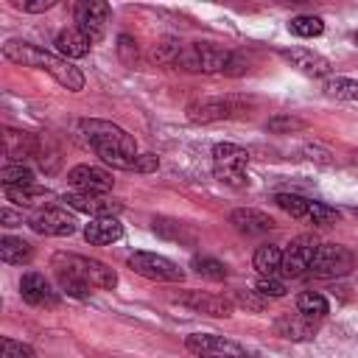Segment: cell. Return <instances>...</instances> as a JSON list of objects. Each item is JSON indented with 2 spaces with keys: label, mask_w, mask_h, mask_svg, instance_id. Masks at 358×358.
Returning <instances> with one entry per match:
<instances>
[{
  "label": "cell",
  "mask_w": 358,
  "mask_h": 358,
  "mask_svg": "<svg viewBox=\"0 0 358 358\" xmlns=\"http://www.w3.org/2000/svg\"><path fill=\"white\" fill-rule=\"evenodd\" d=\"M190 266H193V271H196L199 277H204V280H213V282H221V280H227V266H224L221 260H215V257H207V255H196Z\"/></svg>",
  "instance_id": "obj_29"
},
{
  "label": "cell",
  "mask_w": 358,
  "mask_h": 358,
  "mask_svg": "<svg viewBox=\"0 0 358 358\" xmlns=\"http://www.w3.org/2000/svg\"><path fill=\"white\" fill-rule=\"evenodd\" d=\"M3 358H36L34 347L14 341V338H3Z\"/></svg>",
  "instance_id": "obj_39"
},
{
  "label": "cell",
  "mask_w": 358,
  "mask_h": 358,
  "mask_svg": "<svg viewBox=\"0 0 358 358\" xmlns=\"http://www.w3.org/2000/svg\"><path fill=\"white\" fill-rule=\"evenodd\" d=\"M73 17H76V28L84 31L92 42H98L103 36V28H106V20H109V3H103V0H81V3H76Z\"/></svg>",
  "instance_id": "obj_11"
},
{
  "label": "cell",
  "mask_w": 358,
  "mask_h": 358,
  "mask_svg": "<svg viewBox=\"0 0 358 358\" xmlns=\"http://www.w3.org/2000/svg\"><path fill=\"white\" fill-rule=\"evenodd\" d=\"M78 129L90 140V145L95 148V154H101V151H115V154H129V157L137 154V140L126 129H120L117 123H112V120L84 117L78 123Z\"/></svg>",
  "instance_id": "obj_3"
},
{
  "label": "cell",
  "mask_w": 358,
  "mask_h": 358,
  "mask_svg": "<svg viewBox=\"0 0 358 358\" xmlns=\"http://www.w3.org/2000/svg\"><path fill=\"white\" fill-rule=\"evenodd\" d=\"M246 112V103L238 98H201L187 106V120L190 123H215V120H229Z\"/></svg>",
  "instance_id": "obj_8"
},
{
  "label": "cell",
  "mask_w": 358,
  "mask_h": 358,
  "mask_svg": "<svg viewBox=\"0 0 358 358\" xmlns=\"http://www.w3.org/2000/svg\"><path fill=\"white\" fill-rule=\"evenodd\" d=\"M316 252H319V241H316L313 235H299V238H294V241L285 246V252H282V268H280V274H285V277H299L302 271H310V263H313Z\"/></svg>",
  "instance_id": "obj_10"
},
{
  "label": "cell",
  "mask_w": 358,
  "mask_h": 358,
  "mask_svg": "<svg viewBox=\"0 0 358 358\" xmlns=\"http://www.w3.org/2000/svg\"><path fill=\"white\" fill-rule=\"evenodd\" d=\"M90 45H92V39L84 34V31H78V28H64V31H59V36H56V50L62 53V59H81V56H87L90 53Z\"/></svg>",
  "instance_id": "obj_21"
},
{
  "label": "cell",
  "mask_w": 358,
  "mask_h": 358,
  "mask_svg": "<svg viewBox=\"0 0 358 358\" xmlns=\"http://www.w3.org/2000/svg\"><path fill=\"white\" fill-rule=\"evenodd\" d=\"M84 238H87V243H92V246L115 243V241H120V238H123V224H120L115 215L92 218V221L84 227Z\"/></svg>",
  "instance_id": "obj_20"
},
{
  "label": "cell",
  "mask_w": 358,
  "mask_h": 358,
  "mask_svg": "<svg viewBox=\"0 0 358 358\" xmlns=\"http://www.w3.org/2000/svg\"><path fill=\"white\" fill-rule=\"evenodd\" d=\"M352 215H355V218H358V207H352Z\"/></svg>",
  "instance_id": "obj_43"
},
{
  "label": "cell",
  "mask_w": 358,
  "mask_h": 358,
  "mask_svg": "<svg viewBox=\"0 0 358 358\" xmlns=\"http://www.w3.org/2000/svg\"><path fill=\"white\" fill-rule=\"evenodd\" d=\"M129 268L134 274H140L145 280H157V282H182L185 280V271L173 260H168L157 252H134L129 257Z\"/></svg>",
  "instance_id": "obj_7"
},
{
  "label": "cell",
  "mask_w": 358,
  "mask_h": 358,
  "mask_svg": "<svg viewBox=\"0 0 358 358\" xmlns=\"http://www.w3.org/2000/svg\"><path fill=\"white\" fill-rule=\"evenodd\" d=\"M296 310H299L302 316L322 319V316H327L330 305H327V299H324L322 294H316V291H302V294L296 296Z\"/></svg>",
  "instance_id": "obj_28"
},
{
  "label": "cell",
  "mask_w": 358,
  "mask_h": 358,
  "mask_svg": "<svg viewBox=\"0 0 358 358\" xmlns=\"http://www.w3.org/2000/svg\"><path fill=\"white\" fill-rule=\"evenodd\" d=\"M255 291H257L260 296H266V299H280V296H285V285H282L277 277H260L257 285H255Z\"/></svg>",
  "instance_id": "obj_35"
},
{
  "label": "cell",
  "mask_w": 358,
  "mask_h": 358,
  "mask_svg": "<svg viewBox=\"0 0 358 358\" xmlns=\"http://www.w3.org/2000/svg\"><path fill=\"white\" fill-rule=\"evenodd\" d=\"M232 302H238L246 310H263L266 308V296H260L257 291H235Z\"/></svg>",
  "instance_id": "obj_38"
},
{
  "label": "cell",
  "mask_w": 358,
  "mask_h": 358,
  "mask_svg": "<svg viewBox=\"0 0 358 358\" xmlns=\"http://www.w3.org/2000/svg\"><path fill=\"white\" fill-rule=\"evenodd\" d=\"M355 266V255L347 249V246H338V243H319V252L310 263V271L313 277H322V280H333V277H344L350 274Z\"/></svg>",
  "instance_id": "obj_6"
},
{
  "label": "cell",
  "mask_w": 358,
  "mask_h": 358,
  "mask_svg": "<svg viewBox=\"0 0 358 358\" xmlns=\"http://www.w3.org/2000/svg\"><path fill=\"white\" fill-rule=\"evenodd\" d=\"M274 330H277V336H282L288 341H310L319 330V322L310 316L294 313V316H280L274 322Z\"/></svg>",
  "instance_id": "obj_19"
},
{
  "label": "cell",
  "mask_w": 358,
  "mask_h": 358,
  "mask_svg": "<svg viewBox=\"0 0 358 358\" xmlns=\"http://www.w3.org/2000/svg\"><path fill=\"white\" fill-rule=\"evenodd\" d=\"M352 39H355V45H358V31H355V34H352Z\"/></svg>",
  "instance_id": "obj_44"
},
{
  "label": "cell",
  "mask_w": 358,
  "mask_h": 358,
  "mask_svg": "<svg viewBox=\"0 0 358 358\" xmlns=\"http://www.w3.org/2000/svg\"><path fill=\"white\" fill-rule=\"evenodd\" d=\"M20 296L28 302V305H34V308H56L59 305V294L50 288V282L42 277V274H36V271H28V274H22V280H20Z\"/></svg>",
  "instance_id": "obj_16"
},
{
  "label": "cell",
  "mask_w": 358,
  "mask_h": 358,
  "mask_svg": "<svg viewBox=\"0 0 358 358\" xmlns=\"http://www.w3.org/2000/svg\"><path fill=\"white\" fill-rule=\"evenodd\" d=\"M36 151H39V143H36L28 131L6 129V134H3V154H6L8 159L22 162V157H36Z\"/></svg>",
  "instance_id": "obj_22"
},
{
  "label": "cell",
  "mask_w": 358,
  "mask_h": 358,
  "mask_svg": "<svg viewBox=\"0 0 358 358\" xmlns=\"http://www.w3.org/2000/svg\"><path fill=\"white\" fill-rule=\"evenodd\" d=\"M288 31H291V34H296V36L310 39V36H319V34L324 31V22H322L319 17L302 14V17H294V20L288 22Z\"/></svg>",
  "instance_id": "obj_33"
},
{
  "label": "cell",
  "mask_w": 358,
  "mask_h": 358,
  "mask_svg": "<svg viewBox=\"0 0 358 358\" xmlns=\"http://www.w3.org/2000/svg\"><path fill=\"white\" fill-rule=\"evenodd\" d=\"M324 92L330 98H338V101H355L358 98V81L355 78H344V76L327 78L324 81Z\"/></svg>",
  "instance_id": "obj_31"
},
{
  "label": "cell",
  "mask_w": 358,
  "mask_h": 358,
  "mask_svg": "<svg viewBox=\"0 0 358 358\" xmlns=\"http://www.w3.org/2000/svg\"><path fill=\"white\" fill-rule=\"evenodd\" d=\"M182 308H190L193 313H204V316H215V319H227L235 310V302L227 296H215V294H201V291H187L179 294L173 299Z\"/></svg>",
  "instance_id": "obj_14"
},
{
  "label": "cell",
  "mask_w": 358,
  "mask_h": 358,
  "mask_svg": "<svg viewBox=\"0 0 358 358\" xmlns=\"http://www.w3.org/2000/svg\"><path fill=\"white\" fill-rule=\"evenodd\" d=\"M246 162H249V154L246 148L235 145V143H218L213 148V171H215V179L229 185V187H246L249 179H246Z\"/></svg>",
  "instance_id": "obj_4"
},
{
  "label": "cell",
  "mask_w": 358,
  "mask_h": 358,
  "mask_svg": "<svg viewBox=\"0 0 358 358\" xmlns=\"http://www.w3.org/2000/svg\"><path fill=\"white\" fill-rule=\"evenodd\" d=\"M0 221H3V227H17V224H22V215L8 210V207H3L0 210Z\"/></svg>",
  "instance_id": "obj_42"
},
{
  "label": "cell",
  "mask_w": 358,
  "mask_h": 358,
  "mask_svg": "<svg viewBox=\"0 0 358 358\" xmlns=\"http://www.w3.org/2000/svg\"><path fill=\"white\" fill-rule=\"evenodd\" d=\"M280 56H282L291 67H296L299 73H305V76L319 78V76H327V73H330V62H327L324 56L308 50V48H285V50H280Z\"/></svg>",
  "instance_id": "obj_17"
},
{
  "label": "cell",
  "mask_w": 358,
  "mask_h": 358,
  "mask_svg": "<svg viewBox=\"0 0 358 358\" xmlns=\"http://www.w3.org/2000/svg\"><path fill=\"white\" fill-rule=\"evenodd\" d=\"M266 129L268 131H299V129H305V120L291 117V115H277L266 123Z\"/></svg>",
  "instance_id": "obj_37"
},
{
  "label": "cell",
  "mask_w": 358,
  "mask_h": 358,
  "mask_svg": "<svg viewBox=\"0 0 358 358\" xmlns=\"http://www.w3.org/2000/svg\"><path fill=\"white\" fill-rule=\"evenodd\" d=\"M179 70H190V73H229V76H241L246 70L243 59L227 48L210 45V42H193L185 45L179 59H176Z\"/></svg>",
  "instance_id": "obj_2"
},
{
  "label": "cell",
  "mask_w": 358,
  "mask_h": 358,
  "mask_svg": "<svg viewBox=\"0 0 358 358\" xmlns=\"http://www.w3.org/2000/svg\"><path fill=\"white\" fill-rule=\"evenodd\" d=\"M3 56L11 59L14 64H25V67H36V70H45L50 73L62 87H67L70 92H78L84 90V73L70 64L67 59L56 56V53H48L31 42H22V39H8L3 45Z\"/></svg>",
  "instance_id": "obj_1"
},
{
  "label": "cell",
  "mask_w": 358,
  "mask_h": 358,
  "mask_svg": "<svg viewBox=\"0 0 358 358\" xmlns=\"http://www.w3.org/2000/svg\"><path fill=\"white\" fill-rule=\"evenodd\" d=\"M56 280H59V288L67 294V296H76V299H84L90 294V282L73 271H56Z\"/></svg>",
  "instance_id": "obj_32"
},
{
  "label": "cell",
  "mask_w": 358,
  "mask_h": 358,
  "mask_svg": "<svg viewBox=\"0 0 358 358\" xmlns=\"http://www.w3.org/2000/svg\"><path fill=\"white\" fill-rule=\"evenodd\" d=\"M22 11H31V14H36V11H48V8H53V0H34V3H17Z\"/></svg>",
  "instance_id": "obj_41"
},
{
  "label": "cell",
  "mask_w": 358,
  "mask_h": 358,
  "mask_svg": "<svg viewBox=\"0 0 358 358\" xmlns=\"http://www.w3.org/2000/svg\"><path fill=\"white\" fill-rule=\"evenodd\" d=\"M31 229L39 235H53V238H67L76 232V218L67 210L59 207H42L31 215Z\"/></svg>",
  "instance_id": "obj_13"
},
{
  "label": "cell",
  "mask_w": 358,
  "mask_h": 358,
  "mask_svg": "<svg viewBox=\"0 0 358 358\" xmlns=\"http://www.w3.org/2000/svg\"><path fill=\"white\" fill-rule=\"evenodd\" d=\"M252 266L257 268L260 277H277L280 268H282V249L274 246V243L257 246L255 249V257H252Z\"/></svg>",
  "instance_id": "obj_23"
},
{
  "label": "cell",
  "mask_w": 358,
  "mask_h": 358,
  "mask_svg": "<svg viewBox=\"0 0 358 358\" xmlns=\"http://www.w3.org/2000/svg\"><path fill=\"white\" fill-rule=\"evenodd\" d=\"M154 232L165 241H173V243H187V246L196 243L193 229L182 221H173V218H154Z\"/></svg>",
  "instance_id": "obj_25"
},
{
  "label": "cell",
  "mask_w": 358,
  "mask_h": 358,
  "mask_svg": "<svg viewBox=\"0 0 358 358\" xmlns=\"http://www.w3.org/2000/svg\"><path fill=\"white\" fill-rule=\"evenodd\" d=\"M179 53H182V45H179L176 39H162L159 45H154L151 59H154L157 64H176Z\"/></svg>",
  "instance_id": "obj_34"
},
{
  "label": "cell",
  "mask_w": 358,
  "mask_h": 358,
  "mask_svg": "<svg viewBox=\"0 0 358 358\" xmlns=\"http://www.w3.org/2000/svg\"><path fill=\"white\" fill-rule=\"evenodd\" d=\"M0 179H3V187H31V185H36L34 171L25 168L22 162H17V165L8 162V165H3Z\"/></svg>",
  "instance_id": "obj_27"
},
{
  "label": "cell",
  "mask_w": 358,
  "mask_h": 358,
  "mask_svg": "<svg viewBox=\"0 0 358 358\" xmlns=\"http://www.w3.org/2000/svg\"><path fill=\"white\" fill-rule=\"evenodd\" d=\"M62 201H64L70 210L87 213V215H92V218L117 215V213L123 210L120 201H115V199H109V196H103V193H78V190H73V193H64Z\"/></svg>",
  "instance_id": "obj_12"
},
{
  "label": "cell",
  "mask_w": 358,
  "mask_h": 358,
  "mask_svg": "<svg viewBox=\"0 0 358 358\" xmlns=\"http://www.w3.org/2000/svg\"><path fill=\"white\" fill-rule=\"evenodd\" d=\"M274 204H277L280 210H285L291 218H305V221H308L313 199H305V196H296V193H277V196H274Z\"/></svg>",
  "instance_id": "obj_26"
},
{
  "label": "cell",
  "mask_w": 358,
  "mask_h": 358,
  "mask_svg": "<svg viewBox=\"0 0 358 358\" xmlns=\"http://www.w3.org/2000/svg\"><path fill=\"white\" fill-rule=\"evenodd\" d=\"M0 257L3 263H11V266H22V263H31L34 257V246L22 238H14V235H3L0 238Z\"/></svg>",
  "instance_id": "obj_24"
},
{
  "label": "cell",
  "mask_w": 358,
  "mask_h": 358,
  "mask_svg": "<svg viewBox=\"0 0 358 358\" xmlns=\"http://www.w3.org/2000/svg\"><path fill=\"white\" fill-rule=\"evenodd\" d=\"M308 221H313V224H336V221H338V210L327 207L324 201H313Z\"/></svg>",
  "instance_id": "obj_36"
},
{
  "label": "cell",
  "mask_w": 358,
  "mask_h": 358,
  "mask_svg": "<svg viewBox=\"0 0 358 358\" xmlns=\"http://www.w3.org/2000/svg\"><path fill=\"white\" fill-rule=\"evenodd\" d=\"M53 268H56V271H73V274L84 277L90 285H95V288H115V285H117V274H115L106 263L92 260V257L56 252V255H53Z\"/></svg>",
  "instance_id": "obj_5"
},
{
  "label": "cell",
  "mask_w": 358,
  "mask_h": 358,
  "mask_svg": "<svg viewBox=\"0 0 358 358\" xmlns=\"http://www.w3.org/2000/svg\"><path fill=\"white\" fill-rule=\"evenodd\" d=\"M67 182H70L78 193H106V190H112V185H115L112 173L103 171V168H95V165H76V168H70Z\"/></svg>",
  "instance_id": "obj_15"
},
{
  "label": "cell",
  "mask_w": 358,
  "mask_h": 358,
  "mask_svg": "<svg viewBox=\"0 0 358 358\" xmlns=\"http://www.w3.org/2000/svg\"><path fill=\"white\" fill-rule=\"evenodd\" d=\"M6 190V199L20 204V207H31V204H39L42 199H48V190L39 187V185H31V187H3Z\"/></svg>",
  "instance_id": "obj_30"
},
{
  "label": "cell",
  "mask_w": 358,
  "mask_h": 358,
  "mask_svg": "<svg viewBox=\"0 0 358 358\" xmlns=\"http://www.w3.org/2000/svg\"><path fill=\"white\" fill-rule=\"evenodd\" d=\"M117 53H120V59L126 64H134V59H137V42L129 34H120L117 36Z\"/></svg>",
  "instance_id": "obj_40"
},
{
  "label": "cell",
  "mask_w": 358,
  "mask_h": 358,
  "mask_svg": "<svg viewBox=\"0 0 358 358\" xmlns=\"http://www.w3.org/2000/svg\"><path fill=\"white\" fill-rule=\"evenodd\" d=\"M229 221L243 235H266V232H271L277 227L271 215H266L263 210H255V207H238V210H232L229 213Z\"/></svg>",
  "instance_id": "obj_18"
},
{
  "label": "cell",
  "mask_w": 358,
  "mask_h": 358,
  "mask_svg": "<svg viewBox=\"0 0 358 358\" xmlns=\"http://www.w3.org/2000/svg\"><path fill=\"white\" fill-rule=\"evenodd\" d=\"M185 347L199 358H246L249 355L238 341L215 333H190L185 338Z\"/></svg>",
  "instance_id": "obj_9"
}]
</instances>
